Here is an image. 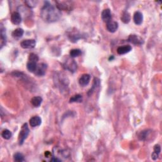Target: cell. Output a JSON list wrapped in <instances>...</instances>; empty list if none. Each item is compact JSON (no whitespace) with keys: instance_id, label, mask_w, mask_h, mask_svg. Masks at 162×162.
I'll use <instances>...</instances> for the list:
<instances>
[{"instance_id":"ffe728a7","label":"cell","mask_w":162,"mask_h":162,"mask_svg":"<svg viewBox=\"0 0 162 162\" xmlns=\"http://www.w3.org/2000/svg\"><path fill=\"white\" fill-rule=\"evenodd\" d=\"M6 36L5 30L1 25V47H3L4 44H6Z\"/></svg>"},{"instance_id":"d4e9b609","label":"cell","mask_w":162,"mask_h":162,"mask_svg":"<svg viewBox=\"0 0 162 162\" xmlns=\"http://www.w3.org/2000/svg\"><path fill=\"white\" fill-rule=\"evenodd\" d=\"M1 136L2 137L5 139H10L11 136H12V134L11 133V131L8 130V129H5V130H3L2 133H1Z\"/></svg>"},{"instance_id":"4fadbf2b","label":"cell","mask_w":162,"mask_h":162,"mask_svg":"<svg viewBox=\"0 0 162 162\" xmlns=\"http://www.w3.org/2000/svg\"><path fill=\"white\" fill-rule=\"evenodd\" d=\"M68 36H69L70 41L74 42H77L80 39V38H81L80 34L78 32V31H76V30H75V31H70L69 34H68Z\"/></svg>"},{"instance_id":"ba28073f","label":"cell","mask_w":162,"mask_h":162,"mask_svg":"<svg viewBox=\"0 0 162 162\" xmlns=\"http://www.w3.org/2000/svg\"><path fill=\"white\" fill-rule=\"evenodd\" d=\"M101 18L105 22L108 23L112 20V13L108 8L105 9L101 13Z\"/></svg>"},{"instance_id":"e0dca14e","label":"cell","mask_w":162,"mask_h":162,"mask_svg":"<svg viewBox=\"0 0 162 162\" xmlns=\"http://www.w3.org/2000/svg\"><path fill=\"white\" fill-rule=\"evenodd\" d=\"M24 31L22 29L17 28L12 32L11 36L15 38V39H18L22 37V36L24 35Z\"/></svg>"},{"instance_id":"9c48e42d","label":"cell","mask_w":162,"mask_h":162,"mask_svg":"<svg viewBox=\"0 0 162 162\" xmlns=\"http://www.w3.org/2000/svg\"><path fill=\"white\" fill-rule=\"evenodd\" d=\"M47 65L45 63H41L37 65V68L34 74L37 76H43L46 73Z\"/></svg>"},{"instance_id":"7c38bea8","label":"cell","mask_w":162,"mask_h":162,"mask_svg":"<svg viewBox=\"0 0 162 162\" xmlns=\"http://www.w3.org/2000/svg\"><path fill=\"white\" fill-rule=\"evenodd\" d=\"M91 79V76L90 75L85 74H83L82 76L80 77L79 80V83L81 86H86L89 83V81Z\"/></svg>"},{"instance_id":"603a6c76","label":"cell","mask_w":162,"mask_h":162,"mask_svg":"<svg viewBox=\"0 0 162 162\" xmlns=\"http://www.w3.org/2000/svg\"><path fill=\"white\" fill-rule=\"evenodd\" d=\"M82 54V52L79 49H73L70 50V56L71 58H75L77 57Z\"/></svg>"},{"instance_id":"f1b7e54d","label":"cell","mask_w":162,"mask_h":162,"mask_svg":"<svg viewBox=\"0 0 162 162\" xmlns=\"http://www.w3.org/2000/svg\"><path fill=\"white\" fill-rule=\"evenodd\" d=\"M161 152V148L160 146L158 144H156L154 146V153H156V154L159 155Z\"/></svg>"},{"instance_id":"30bf717a","label":"cell","mask_w":162,"mask_h":162,"mask_svg":"<svg viewBox=\"0 0 162 162\" xmlns=\"http://www.w3.org/2000/svg\"><path fill=\"white\" fill-rule=\"evenodd\" d=\"M11 21L15 25H19L21 22H22V16H21V15L17 11L14 12L11 15Z\"/></svg>"},{"instance_id":"5bb4252c","label":"cell","mask_w":162,"mask_h":162,"mask_svg":"<svg viewBox=\"0 0 162 162\" xmlns=\"http://www.w3.org/2000/svg\"><path fill=\"white\" fill-rule=\"evenodd\" d=\"M134 22L136 25H140L143 21V15L141 12L135 11L133 16Z\"/></svg>"},{"instance_id":"7402d4cb","label":"cell","mask_w":162,"mask_h":162,"mask_svg":"<svg viewBox=\"0 0 162 162\" xmlns=\"http://www.w3.org/2000/svg\"><path fill=\"white\" fill-rule=\"evenodd\" d=\"M121 20L122 22L125 24H128L130 20V14L127 11H125L123 13V14L121 16Z\"/></svg>"},{"instance_id":"83f0119b","label":"cell","mask_w":162,"mask_h":162,"mask_svg":"<svg viewBox=\"0 0 162 162\" xmlns=\"http://www.w3.org/2000/svg\"><path fill=\"white\" fill-rule=\"evenodd\" d=\"M25 3L27 5V6L30 7V8L35 7L37 4V1H31H31H25Z\"/></svg>"},{"instance_id":"3957f363","label":"cell","mask_w":162,"mask_h":162,"mask_svg":"<svg viewBox=\"0 0 162 162\" xmlns=\"http://www.w3.org/2000/svg\"><path fill=\"white\" fill-rule=\"evenodd\" d=\"M63 67L65 70L74 73L77 69V64L72 58H67L63 63Z\"/></svg>"},{"instance_id":"ac0fdd59","label":"cell","mask_w":162,"mask_h":162,"mask_svg":"<svg viewBox=\"0 0 162 162\" xmlns=\"http://www.w3.org/2000/svg\"><path fill=\"white\" fill-rule=\"evenodd\" d=\"M37 65H38L36 62L29 61L27 64V69L29 72H32V73H34L37 69Z\"/></svg>"},{"instance_id":"44dd1931","label":"cell","mask_w":162,"mask_h":162,"mask_svg":"<svg viewBox=\"0 0 162 162\" xmlns=\"http://www.w3.org/2000/svg\"><path fill=\"white\" fill-rule=\"evenodd\" d=\"M82 101V96L80 95H76L70 99V103H81Z\"/></svg>"},{"instance_id":"9a60e30c","label":"cell","mask_w":162,"mask_h":162,"mask_svg":"<svg viewBox=\"0 0 162 162\" xmlns=\"http://www.w3.org/2000/svg\"><path fill=\"white\" fill-rule=\"evenodd\" d=\"M29 124L32 127L39 126L41 124V118L38 116L32 117L29 120Z\"/></svg>"},{"instance_id":"f546056e","label":"cell","mask_w":162,"mask_h":162,"mask_svg":"<svg viewBox=\"0 0 162 162\" xmlns=\"http://www.w3.org/2000/svg\"><path fill=\"white\" fill-rule=\"evenodd\" d=\"M158 155H158V154H156V153H155L153 152V153H152V155H151V158H152L153 160H156L158 158Z\"/></svg>"},{"instance_id":"8fae6325","label":"cell","mask_w":162,"mask_h":162,"mask_svg":"<svg viewBox=\"0 0 162 162\" xmlns=\"http://www.w3.org/2000/svg\"><path fill=\"white\" fill-rule=\"evenodd\" d=\"M118 24L115 21L111 20L108 23H106V29L110 32L113 33L118 29Z\"/></svg>"},{"instance_id":"6da1fadb","label":"cell","mask_w":162,"mask_h":162,"mask_svg":"<svg viewBox=\"0 0 162 162\" xmlns=\"http://www.w3.org/2000/svg\"><path fill=\"white\" fill-rule=\"evenodd\" d=\"M62 16L60 10L49 2L45 1L44 5L41 10V16L44 22L53 23L57 22Z\"/></svg>"},{"instance_id":"4316f807","label":"cell","mask_w":162,"mask_h":162,"mask_svg":"<svg viewBox=\"0 0 162 162\" xmlns=\"http://www.w3.org/2000/svg\"><path fill=\"white\" fill-rule=\"evenodd\" d=\"M29 61L37 63V62L39 61V57H38L37 54L34 53H31L29 57Z\"/></svg>"},{"instance_id":"2e32d148","label":"cell","mask_w":162,"mask_h":162,"mask_svg":"<svg viewBox=\"0 0 162 162\" xmlns=\"http://www.w3.org/2000/svg\"><path fill=\"white\" fill-rule=\"evenodd\" d=\"M132 50V47L129 45H124L118 47L117 49V53L119 54H124L130 52Z\"/></svg>"},{"instance_id":"484cf974","label":"cell","mask_w":162,"mask_h":162,"mask_svg":"<svg viewBox=\"0 0 162 162\" xmlns=\"http://www.w3.org/2000/svg\"><path fill=\"white\" fill-rule=\"evenodd\" d=\"M14 161H15L22 162V161H24V156L22 154V153H16L14 156Z\"/></svg>"},{"instance_id":"52a82bcc","label":"cell","mask_w":162,"mask_h":162,"mask_svg":"<svg viewBox=\"0 0 162 162\" xmlns=\"http://www.w3.org/2000/svg\"><path fill=\"white\" fill-rule=\"evenodd\" d=\"M128 41L135 45H141L144 43V40L142 38L135 34L130 35L128 38Z\"/></svg>"},{"instance_id":"d6986e66","label":"cell","mask_w":162,"mask_h":162,"mask_svg":"<svg viewBox=\"0 0 162 162\" xmlns=\"http://www.w3.org/2000/svg\"><path fill=\"white\" fill-rule=\"evenodd\" d=\"M42 101V98L40 96L34 97L31 100V103L34 107H39L41 105Z\"/></svg>"},{"instance_id":"277c9868","label":"cell","mask_w":162,"mask_h":162,"mask_svg":"<svg viewBox=\"0 0 162 162\" xmlns=\"http://www.w3.org/2000/svg\"><path fill=\"white\" fill-rule=\"evenodd\" d=\"M29 134V129L27 123H24L22 125L20 133L19 135V144L20 145L23 144L24 140L27 139V136Z\"/></svg>"},{"instance_id":"5b68a950","label":"cell","mask_w":162,"mask_h":162,"mask_svg":"<svg viewBox=\"0 0 162 162\" xmlns=\"http://www.w3.org/2000/svg\"><path fill=\"white\" fill-rule=\"evenodd\" d=\"M53 155L55 157L59 158V157H64L66 158L69 156L70 153L66 149H63L59 146H55L53 148ZM61 160V159H60Z\"/></svg>"},{"instance_id":"7a4b0ae2","label":"cell","mask_w":162,"mask_h":162,"mask_svg":"<svg viewBox=\"0 0 162 162\" xmlns=\"http://www.w3.org/2000/svg\"><path fill=\"white\" fill-rule=\"evenodd\" d=\"M54 82L55 86L58 87L60 90L65 89L68 87L69 80L66 75L60 72H57L54 75Z\"/></svg>"},{"instance_id":"8992f818","label":"cell","mask_w":162,"mask_h":162,"mask_svg":"<svg viewBox=\"0 0 162 162\" xmlns=\"http://www.w3.org/2000/svg\"><path fill=\"white\" fill-rule=\"evenodd\" d=\"M36 42L34 39H25L20 42V46L24 49H32L36 46Z\"/></svg>"},{"instance_id":"cb8c5ba5","label":"cell","mask_w":162,"mask_h":162,"mask_svg":"<svg viewBox=\"0 0 162 162\" xmlns=\"http://www.w3.org/2000/svg\"><path fill=\"white\" fill-rule=\"evenodd\" d=\"M150 130H143L140 132L139 134V137H138L139 139L141 140H144L148 138V134L150 133Z\"/></svg>"}]
</instances>
